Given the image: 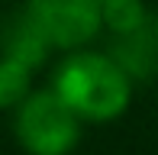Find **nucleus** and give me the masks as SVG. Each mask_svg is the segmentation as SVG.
Wrapping results in <instances>:
<instances>
[{
  "instance_id": "1",
  "label": "nucleus",
  "mask_w": 158,
  "mask_h": 155,
  "mask_svg": "<svg viewBox=\"0 0 158 155\" xmlns=\"http://www.w3.org/2000/svg\"><path fill=\"white\" fill-rule=\"evenodd\" d=\"M132 78H129L110 55L97 52H81L61 61L55 71V90L61 100L68 103L81 119H116L129 103V90H132Z\"/></svg>"
},
{
  "instance_id": "5",
  "label": "nucleus",
  "mask_w": 158,
  "mask_h": 155,
  "mask_svg": "<svg viewBox=\"0 0 158 155\" xmlns=\"http://www.w3.org/2000/svg\"><path fill=\"white\" fill-rule=\"evenodd\" d=\"M48 48H52V42L42 32V26L32 19L29 10L13 13V16L3 19V26H0V55H6L13 61H23L26 68L35 71L45 61Z\"/></svg>"
},
{
  "instance_id": "2",
  "label": "nucleus",
  "mask_w": 158,
  "mask_h": 155,
  "mask_svg": "<svg viewBox=\"0 0 158 155\" xmlns=\"http://www.w3.org/2000/svg\"><path fill=\"white\" fill-rule=\"evenodd\" d=\"M81 136V116L58 90L29 94L16 110V139L29 155H68Z\"/></svg>"
},
{
  "instance_id": "4",
  "label": "nucleus",
  "mask_w": 158,
  "mask_h": 155,
  "mask_svg": "<svg viewBox=\"0 0 158 155\" xmlns=\"http://www.w3.org/2000/svg\"><path fill=\"white\" fill-rule=\"evenodd\" d=\"M110 58L135 81L155 78L158 74V13H145V19L135 29L116 32L110 45Z\"/></svg>"
},
{
  "instance_id": "3",
  "label": "nucleus",
  "mask_w": 158,
  "mask_h": 155,
  "mask_svg": "<svg viewBox=\"0 0 158 155\" xmlns=\"http://www.w3.org/2000/svg\"><path fill=\"white\" fill-rule=\"evenodd\" d=\"M26 10L42 26L52 48H77L103 26L100 0H29Z\"/></svg>"
},
{
  "instance_id": "7",
  "label": "nucleus",
  "mask_w": 158,
  "mask_h": 155,
  "mask_svg": "<svg viewBox=\"0 0 158 155\" xmlns=\"http://www.w3.org/2000/svg\"><path fill=\"white\" fill-rule=\"evenodd\" d=\"M100 19L113 32H129L145 19L142 0H100Z\"/></svg>"
},
{
  "instance_id": "6",
  "label": "nucleus",
  "mask_w": 158,
  "mask_h": 155,
  "mask_svg": "<svg viewBox=\"0 0 158 155\" xmlns=\"http://www.w3.org/2000/svg\"><path fill=\"white\" fill-rule=\"evenodd\" d=\"M29 78H32V68L0 55V110L19 107L29 97Z\"/></svg>"
}]
</instances>
